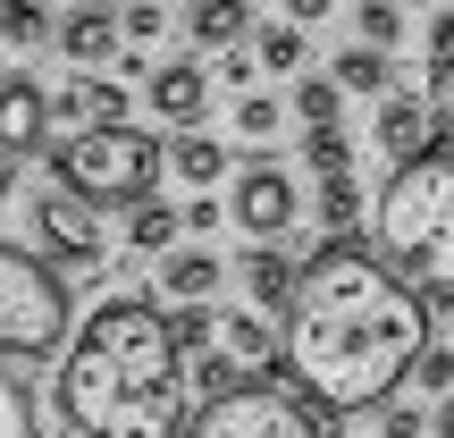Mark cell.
I'll use <instances>...</instances> for the list:
<instances>
[{"label":"cell","mask_w":454,"mask_h":438,"mask_svg":"<svg viewBox=\"0 0 454 438\" xmlns=\"http://www.w3.org/2000/svg\"><path fill=\"white\" fill-rule=\"evenodd\" d=\"M303 161L320 169V178H337V169H354V135H345V127H311L303 135Z\"/></svg>","instance_id":"26"},{"label":"cell","mask_w":454,"mask_h":438,"mask_svg":"<svg viewBox=\"0 0 454 438\" xmlns=\"http://www.w3.org/2000/svg\"><path fill=\"white\" fill-rule=\"evenodd\" d=\"M160 321H168V338H177V354L211 346V304H177V312H160Z\"/></svg>","instance_id":"29"},{"label":"cell","mask_w":454,"mask_h":438,"mask_svg":"<svg viewBox=\"0 0 454 438\" xmlns=\"http://www.w3.org/2000/svg\"><path fill=\"white\" fill-rule=\"evenodd\" d=\"M219 84H236V93H253V51H219Z\"/></svg>","instance_id":"35"},{"label":"cell","mask_w":454,"mask_h":438,"mask_svg":"<svg viewBox=\"0 0 454 438\" xmlns=\"http://www.w3.org/2000/svg\"><path fill=\"white\" fill-rule=\"evenodd\" d=\"M429 110H438V135L454 144V60L438 68V84H429Z\"/></svg>","instance_id":"33"},{"label":"cell","mask_w":454,"mask_h":438,"mask_svg":"<svg viewBox=\"0 0 454 438\" xmlns=\"http://www.w3.org/2000/svg\"><path fill=\"white\" fill-rule=\"evenodd\" d=\"M34 244H43L51 261H67V270H93L101 253H110V236H101V211L76 195H34Z\"/></svg>","instance_id":"8"},{"label":"cell","mask_w":454,"mask_h":438,"mask_svg":"<svg viewBox=\"0 0 454 438\" xmlns=\"http://www.w3.org/2000/svg\"><path fill=\"white\" fill-rule=\"evenodd\" d=\"M278 127H286V101H278V93H244V101H236V135H253V144H270Z\"/></svg>","instance_id":"27"},{"label":"cell","mask_w":454,"mask_h":438,"mask_svg":"<svg viewBox=\"0 0 454 438\" xmlns=\"http://www.w3.org/2000/svg\"><path fill=\"white\" fill-rule=\"evenodd\" d=\"M0 438H34V396L0 371Z\"/></svg>","instance_id":"30"},{"label":"cell","mask_w":454,"mask_h":438,"mask_svg":"<svg viewBox=\"0 0 454 438\" xmlns=\"http://www.w3.org/2000/svg\"><path fill=\"white\" fill-rule=\"evenodd\" d=\"M219 253H211V244H168V253H160V295H168V304H211V295H219Z\"/></svg>","instance_id":"15"},{"label":"cell","mask_w":454,"mask_h":438,"mask_svg":"<svg viewBox=\"0 0 454 438\" xmlns=\"http://www.w3.org/2000/svg\"><path fill=\"white\" fill-rule=\"evenodd\" d=\"M51 144V93L34 76H0V161H26Z\"/></svg>","instance_id":"9"},{"label":"cell","mask_w":454,"mask_h":438,"mask_svg":"<svg viewBox=\"0 0 454 438\" xmlns=\"http://www.w3.org/2000/svg\"><path fill=\"white\" fill-rule=\"evenodd\" d=\"M311 211L328 219V236H345V227H354V211H362V186H354V169L320 178V203H311Z\"/></svg>","instance_id":"22"},{"label":"cell","mask_w":454,"mask_h":438,"mask_svg":"<svg viewBox=\"0 0 454 438\" xmlns=\"http://www.w3.org/2000/svg\"><path fill=\"white\" fill-rule=\"evenodd\" d=\"M345 438H362V430H345Z\"/></svg>","instance_id":"40"},{"label":"cell","mask_w":454,"mask_h":438,"mask_svg":"<svg viewBox=\"0 0 454 438\" xmlns=\"http://www.w3.org/2000/svg\"><path fill=\"white\" fill-rule=\"evenodd\" d=\"M328 84H337V93H387V84H395V68H387V51L345 43L337 60H328Z\"/></svg>","instance_id":"19"},{"label":"cell","mask_w":454,"mask_h":438,"mask_svg":"<svg viewBox=\"0 0 454 438\" xmlns=\"http://www.w3.org/2000/svg\"><path fill=\"white\" fill-rule=\"evenodd\" d=\"M379 261L412 295H454V152L395 161L379 195Z\"/></svg>","instance_id":"3"},{"label":"cell","mask_w":454,"mask_h":438,"mask_svg":"<svg viewBox=\"0 0 454 438\" xmlns=\"http://www.w3.org/2000/svg\"><path fill=\"white\" fill-rule=\"evenodd\" d=\"M160 169H177L194 195H211V186L227 178V144H219V135H202V127H185L177 144H160Z\"/></svg>","instance_id":"16"},{"label":"cell","mask_w":454,"mask_h":438,"mask_svg":"<svg viewBox=\"0 0 454 438\" xmlns=\"http://www.w3.org/2000/svg\"><path fill=\"white\" fill-rule=\"evenodd\" d=\"M211 346L236 362V371H278V329H270V312H253V304L211 312Z\"/></svg>","instance_id":"13"},{"label":"cell","mask_w":454,"mask_h":438,"mask_svg":"<svg viewBox=\"0 0 454 438\" xmlns=\"http://www.w3.org/2000/svg\"><path fill=\"white\" fill-rule=\"evenodd\" d=\"M127 244L135 253H168L177 244V211L168 203H127Z\"/></svg>","instance_id":"20"},{"label":"cell","mask_w":454,"mask_h":438,"mask_svg":"<svg viewBox=\"0 0 454 438\" xmlns=\"http://www.w3.org/2000/svg\"><path fill=\"white\" fill-rule=\"evenodd\" d=\"M337 110H345V93L328 76H303V84H294V118H303V127H337Z\"/></svg>","instance_id":"25"},{"label":"cell","mask_w":454,"mask_h":438,"mask_svg":"<svg viewBox=\"0 0 454 438\" xmlns=\"http://www.w3.org/2000/svg\"><path fill=\"white\" fill-rule=\"evenodd\" d=\"M446 60H454V9L429 17V68H446Z\"/></svg>","instance_id":"34"},{"label":"cell","mask_w":454,"mask_h":438,"mask_svg":"<svg viewBox=\"0 0 454 438\" xmlns=\"http://www.w3.org/2000/svg\"><path fill=\"white\" fill-rule=\"evenodd\" d=\"M0 34H9L17 51H26V43H51V17H43V0H0Z\"/></svg>","instance_id":"28"},{"label":"cell","mask_w":454,"mask_h":438,"mask_svg":"<svg viewBox=\"0 0 454 438\" xmlns=\"http://www.w3.org/2000/svg\"><path fill=\"white\" fill-rule=\"evenodd\" d=\"M0 211H9V161H0Z\"/></svg>","instance_id":"39"},{"label":"cell","mask_w":454,"mask_h":438,"mask_svg":"<svg viewBox=\"0 0 454 438\" xmlns=\"http://www.w3.org/2000/svg\"><path fill=\"white\" fill-rule=\"evenodd\" d=\"M185 34H194L202 51H236L244 34H253V0H194V9H185Z\"/></svg>","instance_id":"18"},{"label":"cell","mask_w":454,"mask_h":438,"mask_svg":"<svg viewBox=\"0 0 454 438\" xmlns=\"http://www.w3.org/2000/svg\"><path fill=\"white\" fill-rule=\"evenodd\" d=\"M294 211H303V195H294V178L278 161H244L236 178H227V219H236L253 244H278L294 227Z\"/></svg>","instance_id":"7"},{"label":"cell","mask_w":454,"mask_h":438,"mask_svg":"<svg viewBox=\"0 0 454 438\" xmlns=\"http://www.w3.org/2000/svg\"><path fill=\"white\" fill-rule=\"evenodd\" d=\"M160 0H127V9H118V34H127V43H160Z\"/></svg>","instance_id":"31"},{"label":"cell","mask_w":454,"mask_h":438,"mask_svg":"<svg viewBox=\"0 0 454 438\" xmlns=\"http://www.w3.org/2000/svg\"><path fill=\"white\" fill-rule=\"evenodd\" d=\"M67 346V287L43 270V253L0 244V354H59Z\"/></svg>","instance_id":"5"},{"label":"cell","mask_w":454,"mask_h":438,"mask_svg":"<svg viewBox=\"0 0 454 438\" xmlns=\"http://www.w3.org/2000/svg\"><path fill=\"white\" fill-rule=\"evenodd\" d=\"M177 227H194V236H211V227H219V203H211V195H202V203H185V211H177Z\"/></svg>","instance_id":"36"},{"label":"cell","mask_w":454,"mask_h":438,"mask_svg":"<svg viewBox=\"0 0 454 438\" xmlns=\"http://www.w3.org/2000/svg\"><path fill=\"white\" fill-rule=\"evenodd\" d=\"M51 118H67V127H110V118H127V84L118 76H67L59 93H51Z\"/></svg>","instance_id":"14"},{"label":"cell","mask_w":454,"mask_h":438,"mask_svg":"<svg viewBox=\"0 0 454 438\" xmlns=\"http://www.w3.org/2000/svg\"><path fill=\"white\" fill-rule=\"evenodd\" d=\"M354 34L371 51H395V34H404V0H362V9H354Z\"/></svg>","instance_id":"23"},{"label":"cell","mask_w":454,"mask_h":438,"mask_svg":"<svg viewBox=\"0 0 454 438\" xmlns=\"http://www.w3.org/2000/svg\"><path fill=\"white\" fill-rule=\"evenodd\" d=\"M51 43H59L76 68H110L118 60V9L110 0H76V9L51 26Z\"/></svg>","instance_id":"12"},{"label":"cell","mask_w":454,"mask_h":438,"mask_svg":"<svg viewBox=\"0 0 454 438\" xmlns=\"http://www.w3.org/2000/svg\"><path fill=\"white\" fill-rule=\"evenodd\" d=\"M253 68H278V76L303 68V26H286V17L278 26H253Z\"/></svg>","instance_id":"21"},{"label":"cell","mask_w":454,"mask_h":438,"mask_svg":"<svg viewBox=\"0 0 454 438\" xmlns=\"http://www.w3.org/2000/svg\"><path fill=\"white\" fill-rule=\"evenodd\" d=\"M328 9H337V0H286V26H320Z\"/></svg>","instance_id":"37"},{"label":"cell","mask_w":454,"mask_h":438,"mask_svg":"<svg viewBox=\"0 0 454 438\" xmlns=\"http://www.w3.org/2000/svg\"><path fill=\"white\" fill-rule=\"evenodd\" d=\"M379 152L387 161H421V152H438V110H429V93H379Z\"/></svg>","instance_id":"11"},{"label":"cell","mask_w":454,"mask_h":438,"mask_svg":"<svg viewBox=\"0 0 454 438\" xmlns=\"http://www.w3.org/2000/svg\"><path fill=\"white\" fill-rule=\"evenodd\" d=\"M144 101H152V118H168V127H194V118L211 110V68H202V60L144 68Z\"/></svg>","instance_id":"10"},{"label":"cell","mask_w":454,"mask_h":438,"mask_svg":"<svg viewBox=\"0 0 454 438\" xmlns=\"http://www.w3.org/2000/svg\"><path fill=\"white\" fill-rule=\"evenodd\" d=\"M371 413H379V430H371V438H421V413H412V405H395V396H379Z\"/></svg>","instance_id":"32"},{"label":"cell","mask_w":454,"mask_h":438,"mask_svg":"<svg viewBox=\"0 0 454 438\" xmlns=\"http://www.w3.org/2000/svg\"><path fill=\"white\" fill-rule=\"evenodd\" d=\"M244 295H253V312H286V287H294V261L278 253V244H253V253L236 261Z\"/></svg>","instance_id":"17"},{"label":"cell","mask_w":454,"mask_h":438,"mask_svg":"<svg viewBox=\"0 0 454 438\" xmlns=\"http://www.w3.org/2000/svg\"><path fill=\"white\" fill-rule=\"evenodd\" d=\"M278 321H286L278 362L303 379V396H320L337 413H362L379 396H395L404 388V362L421 354V338H438L429 329V295H412L354 236H328L294 270Z\"/></svg>","instance_id":"1"},{"label":"cell","mask_w":454,"mask_h":438,"mask_svg":"<svg viewBox=\"0 0 454 438\" xmlns=\"http://www.w3.org/2000/svg\"><path fill=\"white\" fill-rule=\"evenodd\" d=\"M185 354L168 338L160 304H101L84 338L59 354V413L76 438H177L185 430Z\"/></svg>","instance_id":"2"},{"label":"cell","mask_w":454,"mask_h":438,"mask_svg":"<svg viewBox=\"0 0 454 438\" xmlns=\"http://www.w3.org/2000/svg\"><path fill=\"white\" fill-rule=\"evenodd\" d=\"M446 304H454V295H446Z\"/></svg>","instance_id":"41"},{"label":"cell","mask_w":454,"mask_h":438,"mask_svg":"<svg viewBox=\"0 0 454 438\" xmlns=\"http://www.w3.org/2000/svg\"><path fill=\"white\" fill-rule=\"evenodd\" d=\"M429 438H454V388L438 396V422H429Z\"/></svg>","instance_id":"38"},{"label":"cell","mask_w":454,"mask_h":438,"mask_svg":"<svg viewBox=\"0 0 454 438\" xmlns=\"http://www.w3.org/2000/svg\"><path fill=\"white\" fill-rule=\"evenodd\" d=\"M51 178H59V195L76 203H144L152 178H160V135L135 127V118H110V127H76L51 144Z\"/></svg>","instance_id":"4"},{"label":"cell","mask_w":454,"mask_h":438,"mask_svg":"<svg viewBox=\"0 0 454 438\" xmlns=\"http://www.w3.org/2000/svg\"><path fill=\"white\" fill-rule=\"evenodd\" d=\"M404 379H412V388H429V396H446V388H454V346L421 338V354L404 362Z\"/></svg>","instance_id":"24"},{"label":"cell","mask_w":454,"mask_h":438,"mask_svg":"<svg viewBox=\"0 0 454 438\" xmlns=\"http://www.w3.org/2000/svg\"><path fill=\"white\" fill-rule=\"evenodd\" d=\"M177 438H328V430L286 379H236L227 396H202V413Z\"/></svg>","instance_id":"6"}]
</instances>
